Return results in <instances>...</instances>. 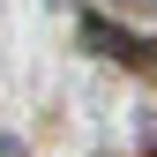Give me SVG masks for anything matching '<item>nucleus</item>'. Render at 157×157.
<instances>
[{
  "mask_svg": "<svg viewBox=\"0 0 157 157\" xmlns=\"http://www.w3.org/2000/svg\"><path fill=\"white\" fill-rule=\"evenodd\" d=\"M82 37L105 60H127V67H157V37H127L112 15H97V8H82Z\"/></svg>",
  "mask_w": 157,
  "mask_h": 157,
  "instance_id": "nucleus-1",
  "label": "nucleus"
},
{
  "mask_svg": "<svg viewBox=\"0 0 157 157\" xmlns=\"http://www.w3.org/2000/svg\"><path fill=\"white\" fill-rule=\"evenodd\" d=\"M0 157H23V142H15V135H0Z\"/></svg>",
  "mask_w": 157,
  "mask_h": 157,
  "instance_id": "nucleus-2",
  "label": "nucleus"
},
{
  "mask_svg": "<svg viewBox=\"0 0 157 157\" xmlns=\"http://www.w3.org/2000/svg\"><path fill=\"white\" fill-rule=\"evenodd\" d=\"M142 8H157V0H142Z\"/></svg>",
  "mask_w": 157,
  "mask_h": 157,
  "instance_id": "nucleus-3",
  "label": "nucleus"
}]
</instances>
